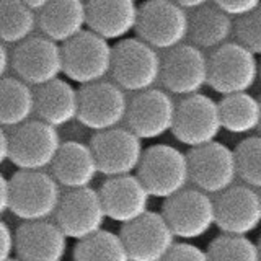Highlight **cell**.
I'll list each match as a JSON object with an SVG mask.
<instances>
[{"mask_svg": "<svg viewBox=\"0 0 261 261\" xmlns=\"http://www.w3.org/2000/svg\"><path fill=\"white\" fill-rule=\"evenodd\" d=\"M61 198V185L46 171L18 170L10 178V212L23 222L54 217Z\"/></svg>", "mask_w": 261, "mask_h": 261, "instance_id": "cell-3", "label": "cell"}, {"mask_svg": "<svg viewBox=\"0 0 261 261\" xmlns=\"http://www.w3.org/2000/svg\"><path fill=\"white\" fill-rule=\"evenodd\" d=\"M35 114V88L16 77L0 80V126L18 127Z\"/></svg>", "mask_w": 261, "mask_h": 261, "instance_id": "cell-26", "label": "cell"}, {"mask_svg": "<svg viewBox=\"0 0 261 261\" xmlns=\"http://www.w3.org/2000/svg\"><path fill=\"white\" fill-rule=\"evenodd\" d=\"M15 253V232L0 219V261H10Z\"/></svg>", "mask_w": 261, "mask_h": 261, "instance_id": "cell-35", "label": "cell"}, {"mask_svg": "<svg viewBox=\"0 0 261 261\" xmlns=\"http://www.w3.org/2000/svg\"><path fill=\"white\" fill-rule=\"evenodd\" d=\"M259 79V61L235 41L212 51L209 56L207 87L220 96L247 93Z\"/></svg>", "mask_w": 261, "mask_h": 261, "instance_id": "cell-6", "label": "cell"}, {"mask_svg": "<svg viewBox=\"0 0 261 261\" xmlns=\"http://www.w3.org/2000/svg\"><path fill=\"white\" fill-rule=\"evenodd\" d=\"M62 145L59 130L39 119H30L10 133V160L16 170L51 168Z\"/></svg>", "mask_w": 261, "mask_h": 261, "instance_id": "cell-8", "label": "cell"}, {"mask_svg": "<svg viewBox=\"0 0 261 261\" xmlns=\"http://www.w3.org/2000/svg\"><path fill=\"white\" fill-rule=\"evenodd\" d=\"M233 41L248 49L256 57L261 56V7L235 20Z\"/></svg>", "mask_w": 261, "mask_h": 261, "instance_id": "cell-32", "label": "cell"}, {"mask_svg": "<svg viewBox=\"0 0 261 261\" xmlns=\"http://www.w3.org/2000/svg\"><path fill=\"white\" fill-rule=\"evenodd\" d=\"M51 175L65 190L92 186L95 178L100 175V170L90 144L80 141L62 142L59 153L51 165Z\"/></svg>", "mask_w": 261, "mask_h": 261, "instance_id": "cell-22", "label": "cell"}, {"mask_svg": "<svg viewBox=\"0 0 261 261\" xmlns=\"http://www.w3.org/2000/svg\"><path fill=\"white\" fill-rule=\"evenodd\" d=\"M216 225L227 235L255 232L261 225V194L247 185H233L217 194Z\"/></svg>", "mask_w": 261, "mask_h": 261, "instance_id": "cell-18", "label": "cell"}, {"mask_svg": "<svg viewBox=\"0 0 261 261\" xmlns=\"http://www.w3.org/2000/svg\"><path fill=\"white\" fill-rule=\"evenodd\" d=\"M64 75L80 87L106 80L111 75L113 46L110 41L85 30L62 44Z\"/></svg>", "mask_w": 261, "mask_h": 261, "instance_id": "cell-5", "label": "cell"}, {"mask_svg": "<svg viewBox=\"0 0 261 261\" xmlns=\"http://www.w3.org/2000/svg\"><path fill=\"white\" fill-rule=\"evenodd\" d=\"M79 106V90L67 79H56L35 88V114L56 129L77 121Z\"/></svg>", "mask_w": 261, "mask_h": 261, "instance_id": "cell-23", "label": "cell"}, {"mask_svg": "<svg viewBox=\"0 0 261 261\" xmlns=\"http://www.w3.org/2000/svg\"><path fill=\"white\" fill-rule=\"evenodd\" d=\"M258 250H259V259H261V237H259V240H258Z\"/></svg>", "mask_w": 261, "mask_h": 261, "instance_id": "cell-41", "label": "cell"}, {"mask_svg": "<svg viewBox=\"0 0 261 261\" xmlns=\"http://www.w3.org/2000/svg\"><path fill=\"white\" fill-rule=\"evenodd\" d=\"M90 147L95 153L100 175L106 178L134 175L144 157L142 139L127 127H114L96 133Z\"/></svg>", "mask_w": 261, "mask_h": 261, "instance_id": "cell-15", "label": "cell"}, {"mask_svg": "<svg viewBox=\"0 0 261 261\" xmlns=\"http://www.w3.org/2000/svg\"><path fill=\"white\" fill-rule=\"evenodd\" d=\"M54 217L64 235L75 242H82L103 230L105 220L108 219L100 193L92 186L62 193Z\"/></svg>", "mask_w": 261, "mask_h": 261, "instance_id": "cell-13", "label": "cell"}, {"mask_svg": "<svg viewBox=\"0 0 261 261\" xmlns=\"http://www.w3.org/2000/svg\"><path fill=\"white\" fill-rule=\"evenodd\" d=\"M222 130L219 101L204 93L185 96L176 103V118L171 129L175 139L190 149L217 141Z\"/></svg>", "mask_w": 261, "mask_h": 261, "instance_id": "cell-10", "label": "cell"}, {"mask_svg": "<svg viewBox=\"0 0 261 261\" xmlns=\"http://www.w3.org/2000/svg\"><path fill=\"white\" fill-rule=\"evenodd\" d=\"M119 237L130 261H162L176 243V237L165 217L155 211L122 225Z\"/></svg>", "mask_w": 261, "mask_h": 261, "instance_id": "cell-17", "label": "cell"}, {"mask_svg": "<svg viewBox=\"0 0 261 261\" xmlns=\"http://www.w3.org/2000/svg\"><path fill=\"white\" fill-rule=\"evenodd\" d=\"M10 261H21V259H18V258H12Z\"/></svg>", "mask_w": 261, "mask_h": 261, "instance_id": "cell-44", "label": "cell"}, {"mask_svg": "<svg viewBox=\"0 0 261 261\" xmlns=\"http://www.w3.org/2000/svg\"><path fill=\"white\" fill-rule=\"evenodd\" d=\"M79 95L80 106L77 121L95 134L119 127L122 122H126L129 98L113 80H101L82 87Z\"/></svg>", "mask_w": 261, "mask_h": 261, "instance_id": "cell-11", "label": "cell"}, {"mask_svg": "<svg viewBox=\"0 0 261 261\" xmlns=\"http://www.w3.org/2000/svg\"><path fill=\"white\" fill-rule=\"evenodd\" d=\"M162 261H209L207 251L190 242L175 243V247L168 251V255Z\"/></svg>", "mask_w": 261, "mask_h": 261, "instance_id": "cell-33", "label": "cell"}, {"mask_svg": "<svg viewBox=\"0 0 261 261\" xmlns=\"http://www.w3.org/2000/svg\"><path fill=\"white\" fill-rule=\"evenodd\" d=\"M206 251L209 261H261L258 243L242 235H219Z\"/></svg>", "mask_w": 261, "mask_h": 261, "instance_id": "cell-30", "label": "cell"}, {"mask_svg": "<svg viewBox=\"0 0 261 261\" xmlns=\"http://www.w3.org/2000/svg\"><path fill=\"white\" fill-rule=\"evenodd\" d=\"M38 13L21 0H0V41L4 44H20L35 35Z\"/></svg>", "mask_w": 261, "mask_h": 261, "instance_id": "cell-28", "label": "cell"}, {"mask_svg": "<svg viewBox=\"0 0 261 261\" xmlns=\"http://www.w3.org/2000/svg\"><path fill=\"white\" fill-rule=\"evenodd\" d=\"M259 103H261V96H259ZM258 133H259V136H261V122H259V129H258Z\"/></svg>", "mask_w": 261, "mask_h": 261, "instance_id": "cell-42", "label": "cell"}, {"mask_svg": "<svg viewBox=\"0 0 261 261\" xmlns=\"http://www.w3.org/2000/svg\"><path fill=\"white\" fill-rule=\"evenodd\" d=\"M108 219L126 225L149 212L152 196L137 175L106 178L98 190Z\"/></svg>", "mask_w": 261, "mask_h": 261, "instance_id": "cell-19", "label": "cell"}, {"mask_svg": "<svg viewBox=\"0 0 261 261\" xmlns=\"http://www.w3.org/2000/svg\"><path fill=\"white\" fill-rule=\"evenodd\" d=\"M73 261H130L119 233L100 230L88 239L77 242Z\"/></svg>", "mask_w": 261, "mask_h": 261, "instance_id": "cell-29", "label": "cell"}, {"mask_svg": "<svg viewBox=\"0 0 261 261\" xmlns=\"http://www.w3.org/2000/svg\"><path fill=\"white\" fill-rule=\"evenodd\" d=\"M212 4L217 5L228 16H232L233 20H237L258 10L261 7V0H212Z\"/></svg>", "mask_w": 261, "mask_h": 261, "instance_id": "cell-34", "label": "cell"}, {"mask_svg": "<svg viewBox=\"0 0 261 261\" xmlns=\"http://www.w3.org/2000/svg\"><path fill=\"white\" fill-rule=\"evenodd\" d=\"M171 2H175L176 5L185 8L186 12H193V10H196V8H201L204 5L211 4L212 0H171Z\"/></svg>", "mask_w": 261, "mask_h": 261, "instance_id": "cell-39", "label": "cell"}, {"mask_svg": "<svg viewBox=\"0 0 261 261\" xmlns=\"http://www.w3.org/2000/svg\"><path fill=\"white\" fill-rule=\"evenodd\" d=\"M137 4H144V2H147V0H136Z\"/></svg>", "mask_w": 261, "mask_h": 261, "instance_id": "cell-43", "label": "cell"}, {"mask_svg": "<svg viewBox=\"0 0 261 261\" xmlns=\"http://www.w3.org/2000/svg\"><path fill=\"white\" fill-rule=\"evenodd\" d=\"M162 216L176 239L191 242L216 225V199L198 188H186L163 201Z\"/></svg>", "mask_w": 261, "mask_h": 261, "instance_id": "cell-7", "label": "cell"}, {"mask_svg": "<svg viewBox=\"0 0 261 261\" xmlns=\"http://www.w3.org/2000/svg\"><path fill=\"white\" fill-rule=\"evenodd\" d=\"M190 13L171 0H147L139 5L137 38L167 53L188 43Z\"/></svg>", "mask_w": 261, "mask_h": 261, "instance_id": "cell-4", "label": "cell"}, {"mask_svg": "<svg viewBox=\"0 0 261 261\" xmlns=\"http://www.w3.org/2000/svg\"><path fill=\"white\" fill-rule=\"evenodd\" d=\"M162 54L136 38L121 39L113 46L111 79L126 93H141L160 84Z\"/></svg>", "mask_w": 261, "mask_h": 261, "instance_id": "cell-1", "label": "cell"}, {"mask_svg": "<svg viewBox=\"0 0 261 261\" xmlns=\"http://www.w3.org/2000/svg\"><path fill=\"white\" fill-rule=\"evenodd\" d=\"M12 69V53L8 51L7 44L0 41V80L7 77V72Z\"/></svg>", "mask_w": 261, "mask_h": 261, "instance_id": "cell-37", "label": "cell"}, {"mask_svg": "<svg viewBox=\"0 0 261 261\" xmlns=\"http://www.w3.org/2000/svg\"><path fill=\"white\" fill-rule=\"evenodd\" d=\"M10 211V178L0 173V219Z\"/></svg>", "mask_w": 261, "mask_h": 261, "instance_id": "cell-36", "label": "cell"}, {"mask_svg": "<svg viewBox=\"0 0 261 261\" xmlns=\"http://www.w3.org/2000/svg\"><path fill=\"white\" fill-rule=\"evenodd\" d=\"M136 173L152 198L163 201L186 190L191 181L188 153L168 144L147 147Z\"/></svg>", "mask_w": 261, "mask_h": 261, "instance_id": "cell-2", "label": "cell"}, {"mask_svg": "<svg viewBox=\"0 0 261 261\" xmlns=\"http://www.w3.org/2000/svg\"><path fill=\"white\" fill-rule=\"evenodd\" d=\"M87 30L106 41L118 43L137 28L139 5L136 0H85Z\"/></svg>", "mask_w": 261, "mask_h": 261, "instance_id": "cell-21", "label": "cell"}, {"mask_svg": "<svg viewBox=\"0 0 261 261\" xmlns=\"http://www.w3.org/2000/svg\"><path fill=\"white\" fill-rule=\"evenodd\" d=\"M160 84L171 96L202 93L209 84V56L190 43L163 53Z\"/></svg>", "mask_w": 261, "mask_h": 261, "instance_id": "cell-9", "label": "cell"}, {"mask_svg": "<svg viewBox=\"0 0 261 261\" xmlns=\"http://www.w3.org/2000/svg\"><path fill=\"white\" fill-rule=\"evenodd\" d=\"M176 118V101L163 88H150L129 100L126 127L142 139L152 141L171 133Z\"/></svg>", "mask_w": 261, "mask_h": 261, "instance_id": "cell-14", "label": "cell"}, {"mask_svg": "<svg viewBox=\"0 0 261 261\" xmlns=\"http://www.w3.org/2000/svg\"><path fill=\"white\" fill-rule=\"evenodd\" d=\"M259 77H261V62H259Z\"/></svg>", "mask_w": 261, "mask_h": 261, "instance_id": "cell-45", "label": "cell"}, {"mask_svg": "<svg viewBox=\"0 0 261 261\" xmlns=\"http://www.w3.org/2000/svg\"><path fill=\"white\" fill-rule=\"evenodd\" d=\"M190 178L194 188L207 193L220 194L235 185L239 178L235 152L222 142H211L190 149Z\"/></svg>", "mask_w": 261, "mask_h": 261, "instance_id": "cell-16", "label": "cell"}, {"mask_svg": "<svg viewBox=\"0 0 261 261\" xmlns=\"http://www.w3.org/2000/svg\"><path fill=\"white\" fill-rule=\"evenodd\" d=\"M237 171L242 181L261 190V136H248L235 147Z\"/></svg>", "mask_w": 261, "mask_h": 261, "instance_id": "cell-31", "label": "cell"}, {"mask_svg": "<svg viewBox=\"0 0 261 261\" xmlns=\"http://www.w3.org/2000/svg\"><path fill=\"white\" fill-rule=\"evenodd\" d=\"M38 28L43 36L65 44L87 30L85 0H49L44 10L38 13Z\"/></svg>", "mask_w": 261, "mask_h": 261, "instance_id": "cell-24", "label": "cell"}, {"mask_svg": "<svg viewBox=\"0 0 261 261\" xmlns=\"http://www.w3.org/2000/svg\"><path fill=\"white\" fill-rule=\"evenodd\" d=\"M12 69L15 77L30 87H43L64 72L62 46L43 35H33L12 51Z\"/></svg>", "mask_w": 261, "mask_h": 261, "instance_id": "cell-12", "label": "cell"}, {"mask_svg": "<svg viewBox=\"0 0 261 261\" xmlns=\"http://www.w3.org/2000/svg\"><path fill=\"white\" fill-rule=\"evenodd\" d=\"M10 159V134L0 126V167Z\"/></svg>", "mask_w": 261, "mask_h": 261, "instance_id": "cell-38", "label": "cell"}, {"mask_svg": "<svg viewBox=\"0 0 261 261\" xmlns=\"http://www.w3.org/2000/svg\"><path fill=\"white\" fill-rule=\"evenodd\" d=\"M21 2L27 5L30 10H33L35 13H39V12H43L46 5L49 4V0H21Z\"/></svg>", "mask_w": 261, "mask_h": 261, "instance_id": "cell-40", "label": "cell"}, {"mask_svg": "<svg viewBox=\"0 0 261 261\" xmlns=\"http://www.w3.org/2000/svg\"><path fill=\"white\" fill-rule=\"evenodd\" d=\"M222 129L233 136H250L259 129L261 103L251 93L222 96L219 101Z\"/></svg>", "mask_w": 261, "mask_h": 261, "instance_id": "cell-27", "label": "cell"}, {"mask_svg": "<svg viewBox=\"0 0 261 261\" xmlns=\"http://www.w3.org/2000/svg\"><path fill=\"white\" fill-rule=\"evenodd\" d=\"M67 242L53 220L23 222L15 230V253L21 261H64Z\"/></svg>", "mask_w": 261, "mask_h": 261, "instance_id": "cell-20", "label": "cell"}, {"mask_svg": "<svg viewBox=\"0 0 261 261\" xmlns=\"http://www.w3.org/2000/svg\"><path fill=\"white\" fill-rule=\"evenodd\" d=\"M190 13V31L188 43L201 51H216L233 41L235 20L222 12L217 5L207 4Z\"/></svg>", "mask_w": 261, "mask_h": 261, "instance_id": "cell-25", "label": "cell"}]
</instances>
